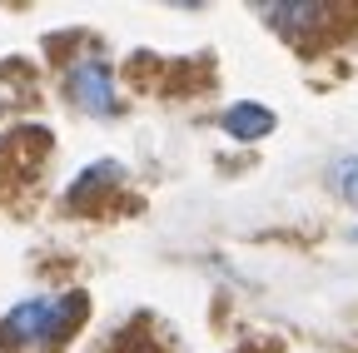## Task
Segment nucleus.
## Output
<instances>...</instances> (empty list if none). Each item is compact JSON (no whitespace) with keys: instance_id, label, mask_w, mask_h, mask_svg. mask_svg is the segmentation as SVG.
Masks as SVG:
<instances>
[{"instance_id":"7","label":"nucleus","mask_w":358,"mask_h":353,"mask_svg":"<svg viewBox=\"0 0 358 353\" xmlns=\"http://www.w3.org/2000/svg\"><path fill=\"white\" fill-rule=\"evenodd\" d=\"M353 234H358V229H353Z\"/></svg>"},{"instance_id":"6","label":"nucleus","mask_w":358,"mask_h":353,"mask_svg":"<svg viewBox=\"0 0 358 353\" xmlns=\"http://www.w3.org/2000/svg\"><path fill=\"white\" fill-rule=\"evenodd\" d=\"M115 174H124V169H120V164H110V159H105V164H95V169H85V174H80V185H75V194H70V199H85V194H95V189H105L100 180H115Z\"/></svg>"},{"instance_id":"1","label":"nucleus","mask_w":358,"mask_h":353,"mask_svg":"<svg viewBox=\"0 0 358 353\" xmlns=\"http://www.w3.org/2000/svg\"><path fill=\"white\" fill-rule=\"evenodd\" d=\"M80 319H85L80 294H35V298H20L0 319V343L20 353H40V348H55Z\"/></svg>"},{"instance_id":"2","label":"nucleus","mask_w":358,"mask_h":353,"mask_svg":"<svg viewBox=\"0 0 358 353\" xmlns=\"http://www.w3.org/2000/svg\"><path fill=\"white\" fill-rule=\"evenodd\" d=\"M65 85H70V100H75L85 115H95V120L115 115V70H110L105 60H95V55L75 60L70 75H65Z\"/></svg>"},{"instance_id":"4","label":"nucleus","mask_w":358,"mask_h":353,"mask_svg":"<svg viewBox=\"0 0 358 353\" xmlns=\"http://www.w3.org/2000/svg\"><path fill=\"white\" fill-rule=\"evenodd\" d=\"M264 20H274L279 30H308V20H324V6H259Z\"/></svg>"},{"instance_id":"5","label":"nucleus","mask_w":358,"mask_h":353,"mask_svg":"<svg viewBox=\"0 0 358 353\" xmlns=\"http://www.w3.org/2000/svg\"><path fill=\"white\" fill-rule=\"evenodd\" d=\"M329 180H334V194L338 199H358V154H343L329 169Z\"/></svg>"},{"instance_id":"3","label":"nucleus","mask_w":358,"mask_h":353,"mask_svg":"<svg viewBox=\"0 0 358 353\" xmlns=\"http://www.w3.org/2000/svg\"><path fill=\"white\" fill-rule=\"evenodd\" d=\"M224 135H234L239 145H254V140H264L268 129H274V110H264L259 100H239V105H229L224 110Z\"/></svg>"}]
</instances>
